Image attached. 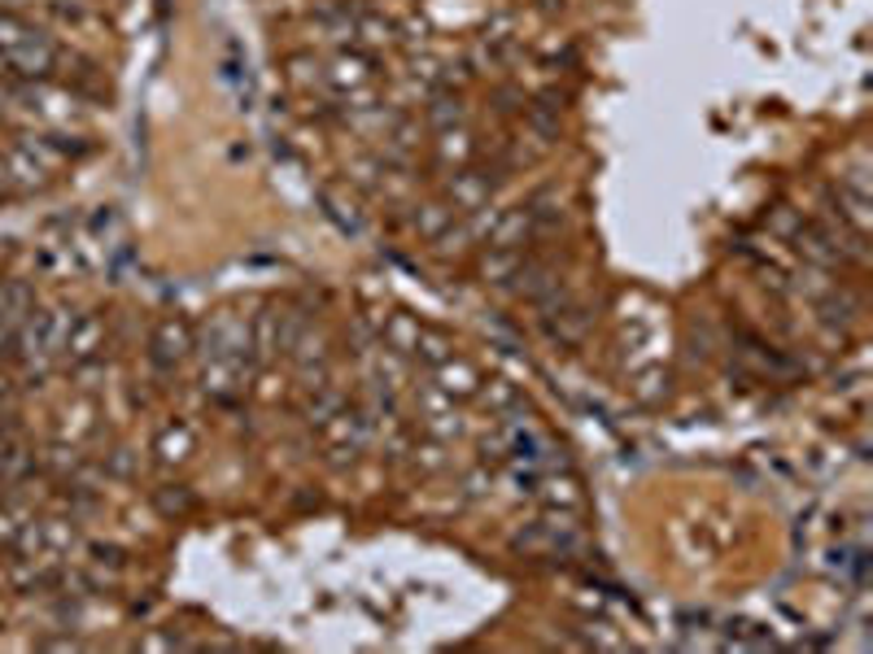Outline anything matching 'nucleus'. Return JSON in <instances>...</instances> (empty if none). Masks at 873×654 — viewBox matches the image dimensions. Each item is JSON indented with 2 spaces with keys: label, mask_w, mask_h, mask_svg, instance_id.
<instances>
[{
  "label": "nucleus",
  "mask_w": 873,
  "mask_h": 654,
  "mask_svg": "<svg viewBox=\"0 0 873 654\" xmlns=\"http://www.w3.org/2000/svg\"><path fill=\"white\" fill-rule=\"evenodd\" d=\"M0 61H4V74L13 79H44L57 61V48L35 26L0 9Z\"/></svg>",
  "instance_id": "1"
},
{
  "label": "nucleus",
  "mask_w": 873,
  "mask_h": 654,
  "mask_svg": "<svg viewBox=\"0 0 873 654\" xmlns=\"http://www.w3.org/2000/svg\"><path fill=\"white\" fill-rule=\"evenodd\" d=\"M9 192V175H4V166H0V197Z\"/></svg>",
  "instance_id": "5"
},
{
  "label": "nucleus",
  "mask_w": 873,
  "mask_h": 654,
  "mask_svg": "<svg viewBox=\"0 0 873 654\" xmlns=\"http://www.w3.org/2000/svg\"><path fill=\"white\" fill-rule=\"evenodd\" d=\"M153 344H158V358H162V362L179 358V353H184V327H179V324H162V327H158V340H153Z\"/></svg>",
  "instance_id": "3"
},
{
  "label": "nucleus",
  "mask_w": 873,
  "mask_h": 654,
  "mask_svg": "<svg viewBox=\"0 0 873 654\" xmlns=\"http://www.w3.org/2000/svg\"><path fill=\"white\" fill-rule=\"evenodd\" d=\"M96 344H101V327L92 324H79V327H70V340H66V349L74 353V358H92L96 353Z\"/></svg>",
  "instance_id": "2"
},
{
  "label": "nucleus",
  "mask_w": 873,
  "mask_h": 654,
  "mask_svg": "<svg viewBox=\"0 0 873 654\" xmlns=\"http://www.w3.org/2000/svg\"><path fill=\"white\" fill-rule=\"evenodd\" d=\"M18 4H31V0H0V9L9 13V9H18Z\"/></svg>",
  "instance_id": "4"
}]
</instances>
